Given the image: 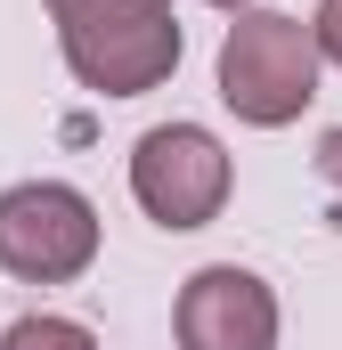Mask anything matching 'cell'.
<instances>
[{
    "instance_id": "cell-8",
    "label": "cell",
    "mask_w": 342,
    "mask_h": 350,
    "mask_svg": "<svg viewBox=\"0 0 342 350\" xmlns=\"http://www.w3.org/2000/svg\"><path fill=\"white\" fill-rule=\"evenodd\" d=\"M310 41H318V57H334V66H342V0H318V25H310Z\"/></svg>"
},
{
    "instance_id": "cell-4",
    "label": "cell",
    "mask_w": 342,
    "mask_h": 350,
    "mask_svg": "<svg viewBox=\"0 0 342 350\" xmlns=\"http://www.w3.org/2000/svg\"><path fill=\"white\" fill-rule=\"evenodd\" d=\"M131 196L163 228H204L228 204V147L204 122H155L131 147Z\"/></svg>"
},
{
    "instance_id": "cell-2",
    "label": "cell",
    "mask_w": 342,
    "mask_h": 350,
    "mask_svg": "<svg viewBox=\"0 0 342 350\" xmlns=\"http://www.w3.org/2000/svg\"><path fill=\"white\" fill-rule=\"evenodd\" d=\"M220 98L245 122H261V131L293 122L318 98V41H310V25L285 16V8H237V25L220 41Z\"/></svg>"
},
{
    "instance_id": "cell-9",
    "label": "cell",
    "mask_w": 342,
    "mask_h": 350,
    "mask_svg": "<svg viewBox=\"0 0 342 350\" xmlns=\"http://www.w3.org/2000/svg\"><path fill=\"white\" fill-rule=\"evenodd\" d=\"M212 8H245V0H212Z\"/></svg>"
},
{
    "instance_id": "cell-7",
    "label": "cell",
    "mask_w": 342,
    "mask_h": 350,
    "mask_svg": "<svg viewBox=\"0 0 342 350\" xmlns=\"http://www.w3.org/2000/svg\"><path fill=\"white\" fill-rule=\"evenodd\" d=\"M318 179H326V212H334V228H342V131L318 139Z\"/></svg>"
},
{
    "instance_id": "cell-6",
    "label": "cell",
    "mask_w": 342,
    "mask_h": 350,
    "mask_svg": "<svg viewBox=\"0 0 342 350\" xmlns=\"http://www.w3.org/2000/svg\"><path fill=\"white\" fill-rule=\"evenodd\" d=\"M0 350H98V334L74 326V318H16L0 334Z\"/></svg>"
},
{
    "instance_id": "cell-1",
    "label": "cell",
    "mask_w": 342,
    "mask_h": 350,
    "mask_svg": "<svg viewBox=\"0 0 342 350\" xmlns=\"http://www.w3.org/2000/svg\"><path fill=\"white\" fill-rule=\"evenodd\" d=\"M49 25L66 41V66L106 98H139L179 66L171 0H49Z\"/></svg>"
},
{
    "instance_id": "cell-5",
    "label": "cell",
    "mask_w": 342,
    "mask_h": 350,
    "mask_svg": "<svg viewBox=\"0 0 342 350\" xmlns=\"http://www.w3.org/2000/svg\"><path fill=\"white\" fill-rule=\"evenodd\" d=\"M171 326H179V350H277V293L253 269L212 261L179 285Z\"/></svg>"
},
{
    "instance_id": "cell-3",
    "label": "cell",
    "mask_w": 342,
    "mask_h": 350,
    "mask_svg": "<svg viewBox=\"0 0 342 350\" xmlns=\"http://www.w3.org/2000/svg\"><path fill=\"white\" fill-rule=\"evenodd\" d=\"M98 261V212L66 179H25L0 196V269L25 285H66Z\"/></svg>"
}]
</instances>
